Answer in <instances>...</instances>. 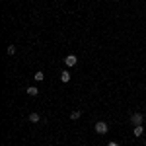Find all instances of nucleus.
<instances>
[{"mask_svg": "<svg viewBox=\"0 0 146 146\" xmlns=\"http://www.w3.org/2000/svg\"><path fill=\"white\" fill-rule=\"evenodd\" d=\"M107 131H109V125L105 123V121H98V123H96V133H98V135H105Z\"/></svg>", "mask_w": 146, "mask_h": 146, "instance_id": "nucleus-1", "label": "nucleus"}, {"mask_svg": "<svg viewBox=\"0 0 146 146\" xmlns=\"http://www.w3.org/2000/svg\"><path fill=\"white\" fill-rule=\"evenodd\" d=\"M131 121H133V125H142V121H144V117H142V113H135L133 117H131Z\"/></svg>", "mask_w": 146, "mask_h": 146, "instance_id": "nucleus-2", "label": "nucleus"}, {"mask_svg": "<svg viewBox=\"0 0 146 146\" xmlns=\"http://www.w3.org/2000/svg\"><path fill=\"white\" fill-rule=\"evenodd\" d=\"M76 62H78V58H76L74 55H68V56H64V64H66V66H74Z\"/></svg>", "mask_w": 146, "mask_h": 146, "instance_id": "nucleus-3", "label": "nucleus"}, {"mask_svg": "<svg viewBox=\"0 0 146 146\" xmlns=\"http://www.w3.org/2000/svg\"><path fill=\"white\" fill-rule=\"evenodd\" d=\"M133 133H135V136H142V135H144V129H142V125H136Z\"/></svg>", "mask_w": 146, "mask_h": 146, "instance_id": "nucleus-4", "label": "nucleus"}, {"mask_svg": "<svg viewBox=\"0 0 146 146\" xmlns=\"http://www.w3.org/2000/svg\"><path fill=\"white\" fill-rule=\"evenodd\" d=\"M60 80L66 84V82H70V72L68 70H64V72H60Z\"/></svg>", "mask_w": 146, "mask_h": 146, "instance_id": "nucleus-5", "label": "nucleus"}, {"mask_svg": "<svg viewBox=\"0 0 146 146\" xmlns=\"http://www.w3.org/2000/svg\"><path fill=\"white\" fill-rule=\"evenodd\" d=\"M37 94H39V90H37L35 86H29V88H27V96H31V98H35Z\"/></svg>", "mask_w": 146, "mask_h": 146, "instance_id": "nucleus-6", "label": "nucleus"}, {"mask_svg": "<svg viewBox=\"0 0 146 146\" xmlns=\"http://www.w3.org/2000/svg\"><path fill=\"white\" fill-rule=\"evenodd\" d=\"M39 121H41L39 113H31V115H29V123H39Z\"/></svg>", "mask_w": 146, "mask_h": 146, "instance_id": "nucleus-7", "label": "nucleus"}, {"mask_svg": "<svg viewBox=\"0 0 146 146\" xmlns=\"http://www.w3.org/2000/svg\"><path fill=\"white\" fill-rule=\"evenodd\" d=\"M35 80H37V82H41V80L45 78V74H43V72H41V70H39V72H35V76H33Z\"/></svg>", "mask_w": 146, "mask_h": 146, "instance_id": "nucleus-8", "label": "nucleus"}, {"mask_svg": "<svg viewBox=\"0 0 146 146\" xmlns=\"http://www.w3.org/2000/svg\"><path fill=\"white\" fill-rule=\"evenodd\" d=\"M80 115H82L80 111H72V113H70V119H72V121H76V119H80Z\"/></svg>", "mask_w": 146, "mask_h": 146, "instance_id": "nucleus-9", "label": "nucleus"}, {"mask_svg": "<svg viewBox=\"0 0 146 146\" xmlns=\"http://www.w3.org/2000/svg\"><path fill=\"white\" fill-rule=\"evenodd\" d=\"M14 53H16V47L10 45V47H8V55H14Z\"/></svg>", "mask_w": 146, "mask_h": 146, "instance_id": "nucleus-10", "label": "nucleus"}, {"mask_svg": "<svg viewBox=\"0 0 146 146\" xmlns=\"http://www.w3.org/2000/svg\"><path fill=\"white\" fill-rule=\"evenodd\" d=\"M107 146H119V144H117V142H109Z\"/></svg>", "mask_w": 146, "mask_h": 146, "instance_id": "nucleus-11", "label": "nucleus"}]
</instances>
